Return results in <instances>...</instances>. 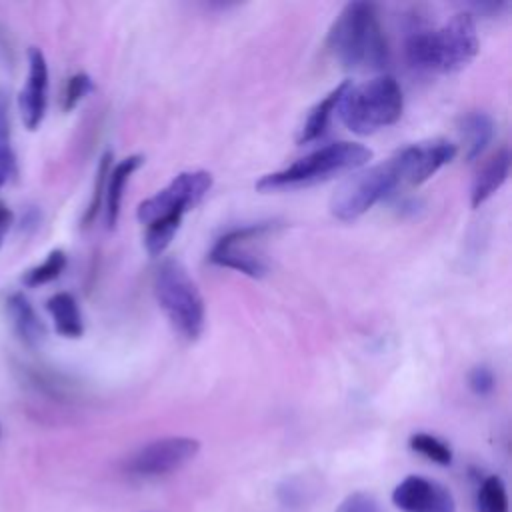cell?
Wrapping results in <instances>:
<instances>
[{
	"mask_svg": "<svg viewBox=\"0 0 512 512\" xmlns=\"http://www.w3.org/2000/svg\"><path fill=\"white\" fill-rule=\"evenodd\" d=\"M326 46L346 70H382L390 60V48L372 2H348L334 18Z\"/></svg>",
	"mask_w": 512,
	"mask_h": 512,
	"instance_id": "cell-1",
	"label": "cell"
},
{
	"mask_svg": "<svg viewBox=\"0 0 512 512\" xmlns=\"http://www.w3.org/2000/svg\"><path fill=\"white\" fill-rule=\"evenodd\" d=\"M480 42L472 14L456 12L438 28L416 30L406 38V60L426 72H456L478 54Z\"/></svg>",
	"mask_w": 512,
	"mask_h": 512,
	"instance_id": "cell-2",
	"label": "cell"
},
{
	"mask_svg": "<svg viewBox=\"0 0 512 512\" xmlns=\"http://www.w3.org/2000/svg\"><path fill=\"white\" fill-rule=\"evenodd\" d=\"M402 110V88L390 74H378L356 86L350 82L336 108L342 124L360 136L396 124Z\"/></svg>",
	"mask_w": 512,
	"mask_h": 512,
	"instance_id": "cell-3",
	"label": "cell"
},
{
	"mask_svg": "<svg viewBox=\"0 0 512 512\" xmlns=\"http://www.w3.org/2000/svg\"><path fill=\"white\" fill-rule=\"evenodd\" d=\"M372 158V150L358 142H332L326 144L290 166L264 174L256 182V190L260 192H278L310 186L322 180H328L340 172H350L366 166Z\"/></svg>",
	"mask_w": 512,
	"mask_h": 512,
	"instance_id": "cell-4",
	"label": "cell"
},
{
	"mask_svg": "<svg viewBox=\"0 0 512 512\" xmlns=\"http://www.w3.org/2000/svg\"><path fill=\"white\" fill-rule=\"evenodd\" d=\"M154 296L174 330L194 342L206 326L204 298L188 270L176 258H166L154 272Z\"/></svg>",
	"mask_w": 512,
	"mask_h": 512,
	"instance_id": "cell-5",
	"label": "cell"
},
{
	"mask_svg": "<svg viewBox=\"0 0 512 512\" xmlns=\"http://www.w3.org/2000/svg\"><path fill=\"white\" fill-rule=\"evenodd\" d=\"M402 182L396 156L346 178L330 198V212L340 222H352L384 200Z\"/></svg>",
	"mask_w": 512,
	"mask_h": 512,
	"instance_id": "cell-6",
	"label": "cell"
},
{
	"mask_svg": "<svg viewBox=\"0 0 512 512\" xmlns=\"http://www.w3.org/2000/svg\"><path fill=\"white\" fill-rule=\"evenodd\" d=\"M212 188V174L206 170L180 172L168 186L138 204L136 216L142 224H152L162 218H182L194 208Z\"/></svg>",
	"mask_w": 512,
	"mask_h": 512,
	"instance_id": "cell-7",
	"label": "cell"
},
{
	"mask_svg": "<svg viewBox=\"0 0 512 512\" xmlns=\"http://www.w3.org/2000/svg\"><path fill=\"white\" fill-rule=\"evenodd\" d=\"M200 452V442L190 436H168L138 448L126 462V472L136 478H158L186 466Z\"/></svg>",
	"mask_w": 512,
	"mask_h": 512,
	"instance_id": "cell-8",
	"label": "cell"
},
{
	"mask_svg": "<svg viewBox=\"0 0 512 512\" xmlns=\"http://www.w3.org/2000/svg\"><path fill=\"white\" fill-rule=\"evenodd\" d=\"M268 230H272V222H256V224L232 228L214 242V246L210 248L208 260L216 266L232 268L250 278H262L268 270L264 260L260 256H254L252 252H248L244 248V244L266 234Z\"/></svg>",
	"mask_w": 512,
	"mask_h": 512,
	"instance_id": "cell-9",
	"label": "cell"
},
{
	"mask_svg": "<svg viewBox=\"0 0 512 512\" xmlns=\"http://www.w3.org/2000/svg\"><path fill=\"white\" fill-rule=\"evenodd\" d=\"M394 156L402 172V182L418 186L456 156V146L448 140H430L404 146Z\"/></svg>",
	"mask_w": 512,
	"mask_h": 512,
	"instance_id": "cell-10",
	"label": "cell"
},
{
	"mask_svg": "<svg viewBox=\"0 0 512 512\" xmlns=\"http://www.w3.org/2000/svg\"><path fill=\"white\" fill-rule=\"evenodd\" d=\"M402 512H456L454 496L446 486L424 476H406L392 492Z\"/></svg>",
	"mask_w": 512,
	"mask_h": 512,
	"instance_id": "cell-11",
	"label": "cell"
},
{
	"mask_svg": "<svg viewBox=\"0 0 512 512\" xmlns=\"http://www.w3.org/2000/svg\"><path fill=\"white\" fill-rule=\"evenodd\" d=\"M48 104V64L40 48L28 50V78L18 96L22 122L28 130H36L46 114Z\"/></svg>",
	"mask_w": 512,
	"mask_h": 512,
	"instance_id": "cell-12",
	"label": "cell"
},
{
	"mask_svg": "<svg viewBox=\"0 0 512 512\" xmlns=\"http://www.w3.org/2000/svg\"><path fill=\"white\" fill-rule=\"evenodd\" d=\"M508 174H510V152L504 146L496 150V154H492L476 172L470 188V206L472 208L482 206L492 194H496V190H500V186L508 180Z\"/></svg>",
	"mask_w": 512,
	"mask_h": 512,
	"instance_id": "cell-13",
	"label": "cell"
},
{
	"mask_svg": "<svg viewBox=\"0 0 512 512\" xmlns=\"http://www.w3.org/2000/svg\"><path fill=\"white\" fill-rule=\"evenodd\" d=\"M6 310H8V316L12 320L14 332L18 334V338L26 346L36 348L44 342L46 328H44L42 320L38 318L34 306L30 304V300L22 292H12L6 298Z\"/></svg>",
	"mask_w": 512,
	"mask_h": 512,
	"instance_id": "cell-14",
	"label": "cell"
},
{
	"mask_svg": "<svg viewBox=\"0 0 512 512\" xmlns=\"http://www.w3.org/2000/svg\"><path fill=\"white\" fill-rule=\"evenodd\" d=\"M144 164L142 154H132L122 158L114 168H110L106 176V188H104V198H106V224L108 228H114L118 218H120V206H122V196L126 182L130 176Z\"/></svg>",
	"mask_w": 512,
	"mask_h": 512,
	"instance_id": "cell-15",
	"label": "cell"
},
{
	"mask_svg": "<svg viewBox=\"0 0 512 512\" xmlns=\"http://www.w3.org/2000/svg\"><path fill=\"white\" fill-rule=\"evenodd\" d=\"M496 124L492 116L484 110H472L466 112L460 118V134L464 140V158L468 162L482 156V152L488 148V144L494 138Z\"/></svg>",
	"mask_w": 512,
	"mask_h": 512,
	"instance_id": "cell-16",
	"label": "cell"
},
{
	"mask_svg": "<svg viewBox=\"0 0 512 512\" xmlns=\"http://www.w3.org/2000/svg\"><path fill=\"white\" fill-rule=\"evenodd\" d=\"M350 86V82H342L338 84L336 88H332L320 102H316L312 106V110L308 112L304 124L300 126V132H298V144H310L314 140H318L320 136H324L328 124H330V118L332 114L336 112L346 88Z\"/></svg>",
	"mask_w": 512,
	"mask_h": 512,
	"instance_id": "cell-17",
	"label": "cell"
},
{
	"mask_svg": "<svg viewBox=\"0 0 512 512\" xmlns=\"http://www.w3.org/2000/svg\"><path fill=\"white\" fill-rule=\"evenodd\" d=\"M46 310L52 316L54 328L64 338H80L84 334V322L78 302L68 292H56L48 298Z\"/></svg>",
	"mask_w": 512,
	"mask_h": 512,
	"instance_id": "cell-18",
	"label": "cell"
},
{
	"mask_svg": "<svg viewBox=\"0 0 512 512\" xmlns=\"http://www.w3.org/2000/svg\"><path fill=\"white\" fill-rule=\"evenodd\" d=\"M476 510L478 512H508V492L500 476H486L476 492Z\"/></svg>",
	"mask_w": 512,
	"mask_h": 512,
	"instance_id": "cell-19",
	"label": "cell"
},
{
	"mask_svg": "<svg viewBox=\"0 0 512 512\" xmlns=\"http://www.w3.org/2000/svg\"><path fill=\"white\" fill-rule=\"evenodd\" d=\"M182 218H162L146 226L144 234V246L150 256H162L170 242L174 240Z\"/></svg>",
	"mask_w": 512,
	"mask_h": 512,
	"instance_id": "cell-20",
	"label": "cell"
},
{
	"mask_svg": "<svg viewBox=\"0 0 512 512\" xmlns=\"http://www.w3.org/2000/svg\"><path fill=\"white\" fill-rule=\"evenodd\" d=\"M408 444H410V448L414 452L422 454L424 458H428V460H432V462H436L440 466H448L452 462V448L444 440H440V438H436L432 434L416 432V434L410 436Z\"/></svg>",
	"mask_w": 512,
	"mask_h": 512,
	"instance_id": "cell-21",
	"label": "cell"
},
{
	"mask_svg": "<svg viewBox=\"0 0 512 512\" xmlns=\"http://www.w3.org/2000/svg\"><path fill=\"white\" fill-rule=\"evenodd\" d=\"M66 268V254L62 250H52L46 260L34 268H30L26 274H24V284L34 288V286H42V284H48L52 280H56Z\"/></svg>",
	"mask_w": 512,
	"mask_h": 512,
	"instance_id": "cell-22",
	"label": "cell"
},
{
	"mask_svg": "<svg viewBox=\"0 0 512 512\" xmlns=\"http://www.w3.org/2000/svg\"><path fill=\"white\" fill-rule=\"evenodd\" d=\"M110 166H112V152H104L102 158H100V164H98V170H96V180H94V192H92V198H90V204L82 216V224L84 226H90L102 206V198H104V188H106V176L110 172Z\"/></svg>",
	"mask_w": 512,
	"mask_h": 512,
	"instance_id": "cell-23",
	"label": "cell"
},
{
	"mask_svg": "<svg viewBox=\"0 0 512 512\" xmlns=\"http://www.w3.org/2000/svg\"><path fill=\"white\" fill-rule=\"evenodd\" d=\"M92 88H94L92 78H90L86 72H78V74L70 76L68 82H66L64 94H62V108H64L66 112L74 110V108L82 102V98H84L88 92H92Z\"/></svg>",
	"mask_w": 512,
	"mask_h": 512,
	"instance_id": "cell-24",
	"label": "cell"
},
{
	"mask_svg": "<svg viewBox=\"0 0 512 512\" xmlns=\"http://www.w3.org/2000/svg\"><path fill=\"white\" fill-rule=\"evenodd\" d=\"M468 386L476 396H488L496 388V376L490 366L478 364L468 372Z\"/></svg>",
	"mask_w": 512,
	"mask_h": 512,
	"instance_id": "cell-25",
	"label": "cell"
},
{
	"mask_svg": "<svg viewBox=\"0 0 512 512\" xmlns=\"http://www.w3.org/2000/svg\"><path fill=\"white\" fill-rule=\"evenodd\" d=\"M336 512H382V508L372 494L352 492L338 504Z\"/></svg>",
	"mask_w": 512,
	"mask_h": 512,
	"instance_id": "cell-26",
	"label": "cell"
},
{
	"mask_svg": "<svg viewBox=\"0 0 512 512\" xmlns=\"http://www.w3.org/2000/svg\"><path fill=\"white\" fill-rule=\"evenodd\" d=\"M16 172L14 154L10 152L8 144H0V188L8 182V178Z\"/></svg>",
	"mask_w": 512,
	"mask_h": 512,
	"instance_id": "cell-27",
	"label": "cell"
},
{
	"mask_svg": "<svg viewBox=\"0 0 512 512\" xmlns=\"http://www.w3.org/2000/svg\"><path fill=\"white\" fill-rule=\"evenodd\" d=\"M10 126H8V102L6 94L0 90V144H8Z\"/></svg>",
	"mask_w": 512,
	"mask_h": 512,
	"instance_id": "cell-28",
	"label": "cell"
},
{
	"mask_svg": "<svg viewBox=\"0 0 512 512\" xmlns=\"http://www.w3.org/2000/svg\"><path fill=\"white\" fill-rule=\"evenodd\" d=\"M10 224H12V212L4 204H0V246L4 242L6 232L10 230Z\"/></svg>",
	"mask_w": 512,
	"mask_h": 512,
	"instance_id": "cell-29",
	"label": "cell"
}]
</instances>
